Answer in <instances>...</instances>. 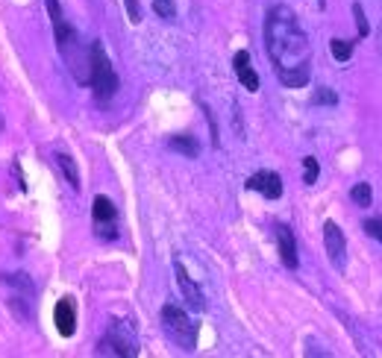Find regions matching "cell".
<instances>
[{
    "label": "cell",
    "mask_w": 382,
    "mask_h": 358,
    "mask_svg": "<svg viewBox=\"0 0 382 358\" xmlns=\"http://www.w3.org/2000/svg\"><path fill=\"white\" fill-rule=\"evenodd\" d=\"M248 188L265 194L268 200H279L282 197V179H279V174H274V170H259V174H253L248 179Z\"/></svg>",
    "instance_id": "ba28073f"
},
{
    "label": "cell",
    "mask_w": 382,
    "mask_h": 358,
    "mask_svg": "<svg viewBox=\"0 0 382 358\" xmlns=\"http://www.w3.org/2000/svg\"><path fill=\"white\" fill-rule=\"evenodd\" d=\"M124 3H127V15H130V21H132V24H139V21H141L139 0H124Z\"/></svg>",
    "instance_id": "44dd1931"
},
{
    "label": "cell",
    "mask_w": 382,
    "mask_h": 358,
    "mask_svg": "<svg viewBox=\"0 0 382 358\" xmlns=\"http://www.w3.org/2000/svg\"><path fill=\"white\" fill-rule=\"evenodd\" d=\"M336 100H338V97L332 94L329 89H324V91H318V94H315V103H336Z\"/></svg>",
    "instance_id": "7402d4cb"
},
{
    "label": "cell",
    "mask_w": 382,
    "mask_h": 358,
    "mask_svg": "<svg viewBox=\"0 0 382 358\" xmlns=\"http://www.w3.org/2000/svg\"><path fill=\"white\" fill-rule=\"evenodd\" d=\"M232 65H236V73H238V80L241 85L248 91H259V77H256V71L250 68V53L248 51H238L236 59H232Z\"/></svg>",
    "instance_id": "8fae6325"
},
{
    "label": "cell",
    "mask_w": 382,
    "mask_h": 358,
    "mask_svg": "<svg viewBox=\"0 0 382 358\" xmlns=\"http://www.w3.org/2000/svg\"><path fill=\"white\" fill-rule=\"evenodd\" d=\"M97 352L101 355H130V358L139 355V341H135V332L127 320H115V323L109 326Z\"/></svg>",
    "instance_id": "277c9868"
},
{
    "label": "cell",
    "mask_w": 382,
    "mask_h": 358,
    "mask_svg": "<svg viewBox=\"0 0 382 358\" xmlns=\"http://www.w3.org/2000/svg\"><path fill=\"white\" fill-rule=\"evenodd\" d=\"M365 232L382 244V220H365Z\"/></svg>",
    "instance_id": "d6986e66"
},
{
    "label": "cell",
    "mask_w": 382,
    "mask_h": 358,
    "mask_svg": "<svg viewBox=\"0 0 382 358\" xmlns=\"http://www.w3.org/2000/svg\"><path fill=\"white\" fill-rule=\"evenodd\" d=\"M324 247H327V256L336 270L347 267V241H344V232L338 229V224L327 220L324 224Z\"/></svg>",
    "instance_id": "8992f818"
},
{
    "label": "cell",
    "mask_w": 382,
    "mask_h": 358,
    "mask_svg": "<svg viewBox=\"0 0 382 358\" xmlns=\"http://www.w3.org/2000/svg\"><path fill=\"white\" fill-rule=\"evenodd\" d=\"M379 51H382V27H379Z\"/></svg>",
    "instance_id": "603a6c76"
},
{
    "label": "cell",
    "mask_w": 382,
    "mask_h": 358,
    "mask_svg": "<svg viewBox=\"0 0 382 358\" xmlns=\"http://www.w3.org/2000/svg\"><path fill=\"white\" fill-rule=\"evenodd\" d=\"M353 12H356V24H359V35H367V33H371V27H367V21H365L362 3H353Z\"/></svg>",
    "instance_id": "ffe728a7"
},
{
    "label": "cell",
    "mask_w": 382,
    "mask_h": 358,
    "mask_svg": "<svg viewBox=\"0 0 382 358\" xmlns=\"http://www.w3.org/2000/svg\"><path fill=\"white\" fill-rule=\"evenodd\" d=\"M274 235H277V244H279V258L286 267H297V244H294V232L286 226V224H277L274 226Z\"/></svg>",
    "instance_id": "30bf717a"
},
{
    "label": "cell",
    "mask_w": 382,
    "mask_h": 358,
    "mask_svg": "<svg viewBox=\"0 0 382 358\" xmlns=\"http://www.w3.org/2000/svg\"><path fill=\"white\" fill-rule=\"evenodd\" d=\"M177 285H180V291H182V297H186V305L189 308H194V312H203L206 308V300H203V291H200V285L186 274V267H182L180 262H177Z\"/></svg>",
    "instance_id": "9c48e42d"
},
{
    "label": "cell",
    "mask_w": 382,
    "mask_h": 358,
    "mask_svg": "<svg viewBox=\"0 0 382 358\" xmlns=\"http://www.w3.org/2000/svg\"><path fill=\"white\" fill-rule=\"evenodd\" d=\"M89 85L94 89V97L101 103L112 100L115 91H118V73H115L112 62H109L101 42H94L92 51H89Z\"/></svg>",
    "instance_id": "7a4b0ae2"
},
{
    "label": "cell",
    "mask_w": 382,
    "mask_h": 358,
    "mask_svg": "<svg viewBox=\"0 0 382 358\" xmlns=\"http://www.w3.org/2000/svg\"><path fill=\"white\" fill-rule=\"evenodd\" d=\"M53 323H56V332L62 338H71L77 332V305H73L71 297H62L56 303V312H53Z\"/></svg>",
    "instance_id": "52a82bcc"
},
{
    "label": "cell",
    "mask_w": 382,
    "mask_h": 358,
    "mask_svg": "<svg viewBox=\"0 0 382 358\" xmlns=\"http://www.w3.org/2000/svg\"><path fill=\"white\" fill-rule=\"evenodd\" d=\"M47 3V12H51V21H53V27L56 24H62L65 18H62V6H59V0H44Z\"/></svg>",
    "instance_id": "ac0fdd59"
},
{
    "label": "cell",
    "mask_w": 382,
    "mask_h": 358,
    "mask_svg": "<svg viewBox=\"0 0 382 358\" xmlns=\"http://www.w3.org/2000/svg\"><path fill=\"white\" fill-rule=\"evenodd\" d=\"M350 197H353V203L356 206H371V182H359V185H353V191H350Z\"/></svg>",
    "instance_id": "5bb4252c"
},
{
    "label": "cell",
    "mask_w": 382,
    "mask_h": 358,
    "mask_svg": "<svg viewBox=\"0 0 382 358\" xmlns=\"http://www.w3.org/2000/svg\"><path fill=\"white\" fill-rule=\"evenodd\" d=\"M171 147H174V150H180V153H186L189 159H194V156H197V144H194L191 138H182V135H177V138H171Z\"/></svg>",
    "instance_id": "2e32d148"
},
{
    "label": "cell",
    "mask_w": 382,
    "mask_h": 358,
    "mask_svg": "<svg viewBox=\"0 0 382 358\" xmlns=\"http://www.w3.org/2000/svg\"><path fill=\"white\" fill-rule=\"evenodd\" d=\"M153 9H156V15H162L168 21H174L177 18V6H174V0H153Z\"/></svg>",
    "instance_id": "e0dca14e"
},
{
    "label": "cell",
    "mask_w": 382,
    "mask_h": 358,
    "mask_svg": "<svg viewBox=\"0 0 382 358\" xmlns=\"http://www.w3.org/2000/svg\"><path fill=\"white\" fill-rule=\"evenodd\" d=\"M53 159H56V168L65 174V179H68L71 188H73V191H80V170H77V162H73V159H71L68 153H56Z\"/></svg>",
    "instance_id": "7c38bea8"
},
{
    "label": "cell",
    "mask_w": 382,
    "mask_h": 358,
    "mask_svg": "<svg viewBox=\"0 0 382 358\" xmlns=\"http://www.w3.org/2000/svg\"><path fill=\"white\" fill-rule=\"evenodd\" d=\"M318 3H320V6H324V3H327V0H318Z\"/></svg>",
    "instance_id": "cb8c5ba5"
},
{
    "label": "cell",
    "mask_w": 382,
    "mask_h": 358,
    "mask_svg": "<svg viewBox=\"0 0 382 358\" xmlns=\"http://www.w3.org/2000/svg\"><path fill=\"white\" fill-rule=\"evenodd\" d=\"M92 217H94V229L101 238H115L118 235V212L109 197H94V206H92Z\"/></svg>",
    "instance_id": "5b68a950"
},
{
    "label": "cell",
    "mask_w": 382,
    "mask_h": 358,
    "mask_svg": "<svg viewBox=\"0 0 382 358\" xmlns=\"http://www.w3.org/2000/svg\"><path fill=\"white\" fill-rule=\"evenodd\" d=\"M162 329H165V335L177 343V347L194 350V343H197V323H191V317L182 312L180 305H174V303L162 305Z\"/></svg>",
    "instance_id": "3957f363"
},
{
    "label": "cell",
    "mask_w": 382,
    "mask_h": 358,
    "mask_svg": "<svg viewBox=\"0 0 382 358\" xmlns=\"http://www.w3.org/2000/svg\"><path fill=\"white\" fill-rule=\"evenodd\" d=\"M265 51L286 89H303L312 73V44L288 6H270L265 18Z\"/></svg>",
    "instance_id": "6da1fadb"
},
{
    "label": "cell",
    "mask_w": 382,
    "mask_h": 358,
    "mask_svg": "<svg viewBox=\"0 0 382 358\" xmlns=\"http://www.w3.org/2000/svg\"><path fill=\"white\" fill-rule=\"evenodd\" d=\"M329 47H332V56H336V62H350V56H353V42H347V39H332Z\"/></svg>",
    "instance_id": "4fadbf2b"
},
{
    "label": "cell",
    "mask_w": 382,
    "mask_h": 358,
    "mask_svg": "<svg viewBox=\"0 0 382 358\" xmlns=\"http://www.w3.org/2000/svg\"><path fill=\"white\" fill-rule=\"evenodd\" d=\"M303 170H306V174H303V182H306V185H315V182H318V174H320L318 159L306 156V159H303Z\"/></svg>",
    "instance_id": "9a60e30c"
}]
</instances>
